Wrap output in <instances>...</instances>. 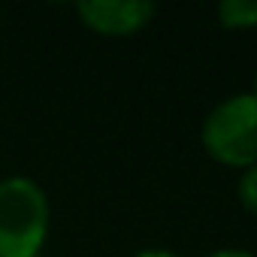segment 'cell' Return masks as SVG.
<instances>
[{
    "label": "cell",
    "instance_id": "4",
    "mask_svg": "<svg viewBox=\"0 0 257 257\" xmlns=\"http://www.w3.org/2000/svg\"><path fill=\"white\" fill-rule=\"evenodd\" d=\"M218 19L224 28H257V0H224L218 7Z\"/></svg>",
    "mask_w": 257,
    "mask_h": 257
},
{
    "label": "cell",
    "instance_id": "1",
    "mask_svg": "<svg viewBox=\"0 0 257 257\" xmlns=\"http://www.w3.org/2000/svg\"><path fill=\"white\" fill-rule=\"evenodd\" d=\"M49 197L25 179L10 176L0 182V257H40L49 236Z\"/></svg>",
    "mask_w": 257,
    "mask_h": 257
},
{
    "label": "cell",
    "instance_id": "5",
    "mask_svg": "<svg viewBox=\"0 0 257 257\" xmlns=\"http://www.w3.org/2000/svg\"><path fill=\"white\" fill-rule=\"evenodd\" d=\"M239 197H242V203L257 215V167L245 170V176H242V182H239Z\"/></svg>",
    "mask_w": 257,
    "mask_h": 257
},
{
    "label": "cell",
    "instance_id": "8",
    "mask_svg": "<svg viewBox=\"0 0 257 257\" xmlns=\"http://www.w3.org/2000/svg\"><path fill=\"white\" fill-rule=\"evenodd\" d=\"M254 94H257V88H254Z\"/></svg>",
    "mask_w": 257,
    "mask_h": 257
},
{
    "label": "cell",
    "instance_id": "6",
    "mask_svg": "<svg viewBox=\"0 0 257 257\" xmlns=\"http://www.w3.org/2000/svg\"><path fill=\"white\" fill-rule=\"evenodd\" d=\"M209 257H254L251 251H242V248H224V251H215Z\"/></svg>",
    "mask_w": 257,
    "mask_h": 257
},
{
    "label": "cell",
    "instance_id": "2",
    "mask_svg": "<svg viewBox=\"0 0 257 257\" xmlns=\"http://www.w3.org/2000/svg\"><path fill=\"white\" fill-rule=\"evenodd\" d=\"M206 152L227 167H257V94H236L203 124Z\"/></svg>",
    "mask_w": 257,
    "mask_h": 257
},
{
    "label": "cell",
    "instance_id": "3",
    "mask_svg": "<svg viewBox=\"0 0 257 257\" xmlns=\"http://www.w3.org/2000/svg\"><path fill=\"white\" fill-rule=\"evenodd\" d=\"M155 16V4L149 0H82L79 19L106 37H124L146 28Z\"/></svg>",
    "mask_w": 257,
    "mask_h": 257
},
{
    "label": "cell",
    "instance_id": "7",
    "mask_svg": "<svg viewBox=\"0 0 257 257\" xmlns=\"http://www.w3.org/2000/svg\"><path fill=\"white\" fill-rule=\"evenodd\" d=\"M137 257H179V254L164 251V248H152V251H143V254H137Z\"/></svg>",
    "mask_w": 257,
    "mask_h": 257
}]
</instances>
